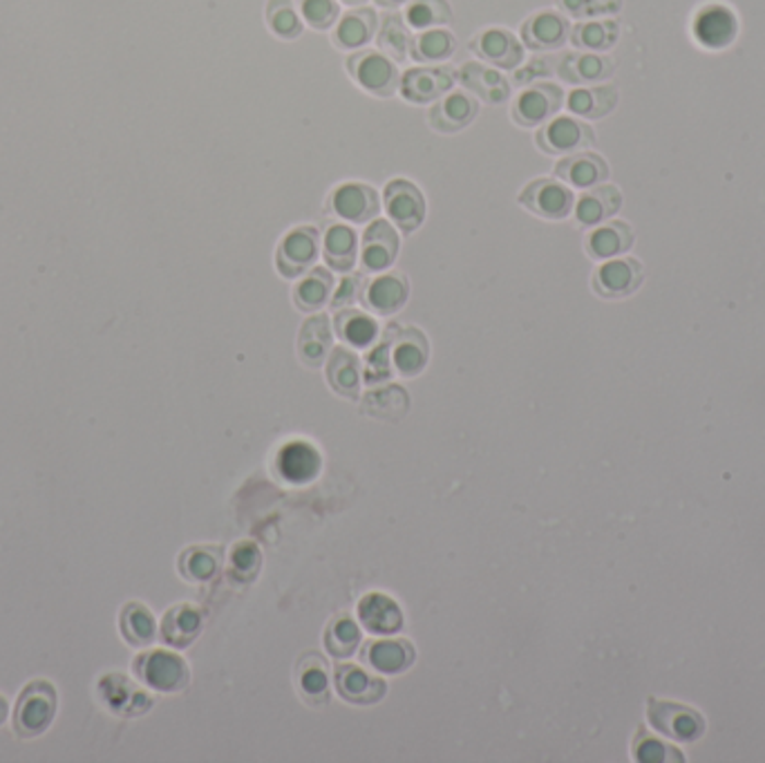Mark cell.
Returning <instances> with one entry per match:
<instances>
[{"label":"cell","mask_w":765,"mask_h":763,"mask_svg":"<svg viewBox=\"0 0 765 763\" xmlns=\"http://www.w3.org/2000/svg\"><path fill=\"white\" fill-rule=\"evenodd\" d=\"M379 32V14L372 8H351L345 12L334 25L332 41L338 49L345 53H356L363 49L370 41H374Z\"/></svg>","instance_id":"obj_25"},{"label":"cell","mask_w":765,"mask_h":763,"mask_svg":"<svg viewBox=\"0 0 765 763\" xmlns=\"http://www.w3.org/2000/svg\"><path fill=\"white\" fill-rule=\"evenodd\" d=\"M623 193L614 184H598L576 199V220L580 227H598L623 209Z\"/></svg>","instance_id":"obj_26"},{"label":"cell","mask_w":765,"mask_h":763,"mask_svg":"<svg viewBox=\"0 0 765 763\" xmlns=\"http://www.w3.org/2000/svg\"><path fill=\"white\" fill-rule=\"evenodd\" d=\"M383 209L387 220L405 235L415 233L426 222V197L410 180H392L383 193Z\"/></svg>","instance_id":"obj_7"},{"label":"cell","mask_w":765,"mask_h":763,"mask_svg":"<svg viewBox=\"0 0 765 763\" xmlns=\"http://www.w3.org/2000/svg\"><path fill=\"white\" fill-rule=\"evenodd\" d=\"M57 715V690L47 681H32L16 703L14 730L25 737H38L53 726Z\"/></svg>","instance_id":"obj_2"},{"label":"cell","mask_w":765,"mask_h":763,"mask_svg":"<svg viewBox=\"0 0 765 763\" xmlns=\"http://www.w3.org/2000/svg\"><path fill=\"white\" fill-rule=\"evenodd\" d=\"M403 21L410 30H434L452 21V10L448 0H410L403 12Z\"/></svg>","instance_id":"obj_45"},{"label":"cell","mask_w":765,"mask_h":763,"mask_svg":"<svg viewBox=\"0 0 765 763\" xmlns=\"http://www.w3.org/2000/svg\"><path fill=\"white\" fill-rule=\"evenodd\" d=\"M8 701L3 698V696H0V726H3L5 724V719H8Z\"/></svg>","instance_id":"obj_55"},{"label":"cell","mask_w":765,"mask_h":763,"mask_svg":"<svg viewBox=\"0 0 765 763\" xmlns=\"http://www.w3.org/2000/svg\"><path fill=\"white\" fill-rule=\"evenodd\" d=\"M410 298V280L401 271H383L368 280L363 291V304L376 316H392L405 308Z\"/></svg>","instance_id":"obj_19"},{"label":"cell","mask_w":765,"mask_h":763,"mask_svg":"<svg viewBox=\"0 0 765 763\" xmlns=\"http://www.w3.org/2000/svg\"><path fill=\"white\" fill-rule=\"evenodd\" d=\"M224 565L220 546H190L179 555V574L188 582H211Z\"/></svg>","instance_id":"obj_38"},{"label":"cell","mask_w":765,"mask_h":763,"mask_svg":"<svg viewBox=\"0 0 765 763\" xmlns=\"http://www.w3.org/2000/svg\"><path fill=\"white\" fill-rule=\"evenodd\" d=\"M359 619L370 634L390 636L403 627L401 606L385 593H368L359 602Z\"/></svg>","instance_id":"obj_33"},{"label":"cell","mask_w":765,"mask_h":763,"mask_svg":"<svg viewBox=\"0 0 765 763\" xmlns=\"http://www.w3.org/2000/svg\"><path fill=\"white\" fill-rule=\"evenodd\" d=\"M361 413L385 424H398L410 413V394L396 383L372 388L361 398Z\"/></svg>","instance_id":"obj_28"},{"label":"cell","mask_w":765,"mask_h":763,"mask_svg":"<svg viewBox=\"0 0 765 763\" xmlns=\"http://www.w3.org/2000/svg\"><path fill=\"white\" fill-rule=\"evenodd\" d=\"M456 49V38L452 32L443 27L424 30L417 36H413L410 45V59L417 63H443L448 61Z\"/></svg>","instance_id":"obj_40"},{"label":"cell","mask_w":765,"mask_h":763,"mask_svg":"<svg viewBox=\"0 0 765 763\" xmlns=\"http://www.w3.org/2000/svg\"><path fill=\"white\" fill-rule=\"evenodd\" d=\"M325 374L329 388L343 396V398H359L363 388V366L359 354L353 349L338 345L332 347L327 361H325Z\"/></svg>","instance_id":"obj_21"},{"label":"cell","mask_w":765,"mask_h":763,"mask_svg":"<svg viewBox=\"0 0 765 763\" xmlns=\"http://www.w3.org/2000/svg\"><path fill=\"white\" fill-rule=\"evenodd\" d=\"M473 53L499 70H518L524 63V43L503 27H490L479 32L473 43Z\"/></svg>","instance_id":"obj_14"},{"label":"cell","mask_w":765,"mask_h":763,"mask_svg":"<svg viewBox=\"0 0 765 763\" xmlns=\"http://www.w3.org/2000/svg\"><path fill=\"white\" fill-rule=\"evenodd\" d=\"M323 258L332 271L349 274L359 261V233L347 222H329L323 235Z\"/></svg>","instance_id":"obj_30"},{"label":"cell","mask_w":765,"mask_h":763,"mask_svg":"<svg viewBox=\"0 0 765 763\" xmlns=\"http://www.w3.org/2000/svg\"><path fill=\"white\" fill-rule=\"evenodd\" d=\"M338 696L351 705H374L387 694V683L361 666L340 663L334 670Z\"/></svg>","instance_id":"obj_17"},{"label":"cell","mask_w":765,"mask_h":763,"mask_svg":"<svg viewBox=\"0 0 765 763\" xmlns=\"http://www.w3.org/2000/svg\"><path fill=\"white\" fill-rule=\"evenodd\" d=\"M334 327L338 338L356 349H370L381 338V325L368 312L345 308L334 316Z\"/></svg>","instance_id":"obj_34"},{"label":"cell","mask_w":765,"mask_h":763,"mask_svg":"<svg viewBox=\"0 0 765 763\" xmlns=\"http://www.w3.org/2000/svg\"><path fill=\"white\" fill-rule=\"evenodd\" d=\"M634 756L642 763H668V761H685V756L670 743L660 741L658 737L649 735L645 728L638 730L634 739Z\"/></svg>","instance_id":"obj_50"},{"label":"cell","mask_w":765,"mask_h":763,"mask_svg":"<svg viewBox=\"0 0 765 763\" xmlns=\"http://www.w3.org/2000/svg\"><path fill=\"white\" fill-rule=\"evenodd\" d=\"M334 296V274L325 267H314L293 287L295 308L304 314H316Z\"/></svg>","instance_id":"obj_36"},{"label":"cell","mask_w":765,"mask_h":763,"mask_svg":"<svg viewBox=\"0 0 765 763\" xmlns=\"http://www.w3.org/2000/svg\"><path fill=\"white\" fill-rule=\"evenodd\" d=\"M298 687H300V694L312 705H323L329 701V670H327V660L321 654L312 651L300 658Z\"/></svg>","instance_id":"obj_39"},{"label":"cell","mask_w":765,"mask_h":763,"mask_svg":"<svg viewBox=\"0 0 765 763\" xmlns=\"http://www.w3.org/2000/svg\"><path fill=\"white\" fill-rule=\"evenodd\" d=\"M361 660L379 674L396 677L410 670L417 660V649L407 638L387 640H366L361 649Z\"/></svg>","instance_id":"obj_18"},{"label":"cell","mask_w":765,"mask_h":763,"mask_svg":"<svg viewBox=\"0 0 765 763\" xmlns=\"http://www.w3.org/2000/svg\"><path fill=\"white\" fill-rule=\"evenodd\" d=\"M535 143L540 146L542 152H546V155L567 158V155H573V152L593 148L595 132L582 119L563 115V117H553L550 122L540 126L535 135Z\"/></svg>","instance_id":"obj_10"},{"label":"cell","mask_w":765,"mask_h":763,"mask_svg":"<svg viewBox=\"0 0 765 763\" xmlns=\"http://www.w3.org/2000/svg\"><path fill=\"white\" fill-rule=\"evenodd\" d=\"M479 115V99L468 90H454L434 101L428 111V124L445 135L462 132Z\"/></svg>","instance_id":"obj_15"},{"label":"cell","mask_w":765,"mask_h":763,"mask_svg":"<svg viewBox=\"0 0 765 763\" xmlns=\"http://www.w3.org/2000/svg\"><path fill=\"white\" fill-rule=\"evenodd\" d=\"M410 0H376V5L381 8H387V10H394V8H401V5H407Z\"/></svg>","instance_id":"obj_54"},{"label":"cell","mask_w":765,"mask_h":763,"mask_svg":"<svg viewBox=\"0 0 765 763\" xmlns=\"http://www.w3.org/2000/svg\"><path fill=\"white\" fill-rule=\"evenodd\" d=\"M520 207H524L529 213L542 218V220H565L576 209V195L571 186L559 182L557 177H540L526 184L518 197Z\"/></svg>","instance_id":"obj_5"},{"label":"cell","mask_w":765,"mask_h":763,"mask_svg":"<svg viewBox=\"0 0 765 763\" xmlns=\"http://www.w3.org/2000/svg\"><path fill=\"white\" fill-rule=\"evenodd\" d=\"M616 72V61L598 53H569L559 59L557 74L571 85H589L606 81Z\"/></svg>","instance_id":"obj_29"},{"label":"cell","mask_w":765,"mask_h":763,"mask_svg":"<svg viewBox=\"0 0 765 763\" xmlns=\"http://www.w3.org/2000/svg\"><path fill=\"white\" fill-rule=\"evenodd\" d=\"M321 256V233L316 227L302 224L291 229L278 244L276 267L282 278H300L308 274Z\"/></svg>","instance_id":"obj_8"},{"label":"cell","mask_w":765,"mask_h":763,"mask_svg":"<svg viewBox=\"0 0 765 763\" xmlns=\"http://www.w3.org/2000/svg\"><path fill=\"white\" fill-rule=\"evenodd\" d=\"M394 374L392 368V351H390V338L383 332V338H379L376 345L370 347V354L366 359V372H363V381L370 385L383 383Z\"/></svg>","instance_id":"obj_51"},{"label":"cell","mask_w":765,"mask_h":763,"mask_svg":"<svg viewBox=\"0 0 765 763\" xmlns=\"http://www.w3.org/2000/svg\"><path fill=\"white\" fill-rule=\"evenodd\" d=\"M456 81L462 83L464 90H468L471 94L486 101L490 106H501L510 96L508 79L492 66H484L479 61H471L459 68Z\"/></svg>","instance_id":"obj_22"},{"label":"cell","mask_w":765,"mask_h":763,"mask_svg":"<svg viewBox=\"0 0 765 763\" xmlns=\"http://www.w3.org/2000/svg\"><path fill=\"white\" fill-rule=\"evenodd\" d=\"M385 336L390 338L394 372L403 379L419 377L430 359L428 336L413 325H390Z\"/></svg>","instance_id":"obj_11"},{"label":"cell","mask_w":765,"mask_h":763,"mask_svg":"<svg viewBox=\"0 0 765 763\" xmlns=\"http://www.w3.org/2000/svg\"><path fill=\"white\" fill-rule=\"evenodd\" d=\"M401 238L390 220H372L361 240V267L366 274L387 271L398 256Z\"/></svg>","instance_id":"obj_13"},{"label":"cell","mask_w":765,"mask_h":763,"mask_svg":"<svg viewBox=\"0 0 765 763\" xmlns=\"http://www.w3.org/2000/svg\"><path fill=\"white\" fill-rule=\"evenodd\" d=\"M694 34L705 47L721 49L737 38V19L723 5H709L696 16Z\"/></svg>","instance_id":"obj_35"},{"label":"cell","mask_w":765,"mask_h":763,"mask_svg":"<svg viewBox=\"0 0 765 763\" xmlns=\"http://www.w3.org/2000/svg\"><path fill=\"white\" fill-rule=\"evenodd\" d=\"M267 25L282 41L298 38L302 34V16L293 0H269Z\"/></svg>","instance_id":"obj_46"},{"label":"cell","mask_w":765,"mask_h":763,"mask_svg":"<svg viewBox=\"0 0 765 763\" xmlns=\"http://www.w3.org/2000/svg\"><path fill=\"white\" fill-rule=\"evenodd\" d=\"M338 3L349 5V8H363V5L368 3V0H338Z\"/></svg>","instance_id":"obj_56"},{"label":"cell","mask_w":765,"mask_h":763,"mask_svg":"<svg viewBox=\"0 0 765 763\" xmlns=\"http://www.w3.org/2000/svg\"><path fill=\"white\" fill-rule=\"evenodd\" d=\"M263 567V551L253 542L235 544L231 551V567L229 574L235 582H251L258 578V571Z\"/></svg>","instance_id":"obj_49"},{"label":"cell","mask_w":765,"mask_h":763,"mask_svg":"<svg viewBox=\"0 0 765 763\" xmlns=\"http://www.w3.org/2000/svg\"><path fill=\"white\" fill-rule=\"evenodd\" d=\"M565 106V90L557 83H535L518 94L510 108V119L520 128H540Z\"/></svg>","instance_id":"obj_9"},{"label":"cell","mask_w":765,"mask_h":763,"mask_svg":"<svg viewBox=\"0 0 765 763\" xmlns=\"http://www.w3.org/2000/svg\"><path fill=\"white\" fill-rule=\"evenodd\" d=\"M327 213L340 222L370 224L381 213L379 190L363 182L338 184L327 195Z\"/></svg>","instance_id":"obj_4"},{"label":"cell","mask_w":765,"mask_h":763,"mask_svg":"<svg viewBox=\"0 0 765 763\" xmlns=\"http://www.w3.org/2000/svg\"><path fill=\"white\" fill-rule=\"evenodd\" d=\"M634 246V229L623 220H608L591 231L584 240V248L593 261H608L627 253Z\"/></svg>","instance_id":"obj_32"},{"label":"cell","mask_w":765,"mask_h":763,"mask_svg":"<svg viewBox=\"0 0 765 763\" xmlns=\"http://www.w3.org/2000/svg\"><path fill=\"white\" fill-rule=\"evenodd\" d=\"M456 81V72L450 66H419L410 68L401 77V96L410 104L424 106L434 104L441 96H445Z\"/></svg>","instance_id":"obj_12"},{"label":"cell","mask_w":765,"mask_h":763,"mask_svg":"<svg viewBox=\"0 0 765 763\" xmlns=\"http://www.w3.org/2000/svg\"><path fill=\"white\" fill-rule=\"evenodd\" d=\"M555 177L573 188H593L608 180V164L593 150H582L567 155L555 164Z\"/></svg>","instance_id":"obj_24"},{"label":"cell","mask_w":765,"mask_h":763,"mask_svg":"<svg viewBox=\"0 0 765 763\" xmlns=\"http://www.w3.org/2000/svg\"><path fill=\"white\" fill-rule=\"evenodd\" d=\"M649 724L660 732L681 743H694L705 735V719L698 709L651 696L647 701Z\"/></svg>","instance_id":"obj_3"},{"label":"cell","mask_w":765,"mask_h":763,"mask_svg":"<svg viewBox=\"0 0 765 763\" xmlns=\"http://www.w3.org/2000/svg\"><path fill=\"white\" fill-rule=\"evenodd\" d=\"M361 645H363L361 627L349 614H338L329 621L325 629V647L334 658H349Z\"/></svg>","instance_id":"obj_43"},{"label":"cell","mask_w":765,"mask_h":763,"mask_svg":"<svg viewBox=\"0 0 765 763\" xmlns=\"http://www.w3.org/2000/svg\"><path fill=\"white\" fill-rule=\"evenodd\" d=\"M349 77L361 90L374 96H394L401 85V72L396 61H392L381 49H356L345 63Z\"/></svg>","instance_id":"obj_1"},{"label":"cell","mask_w":765,"mask_h":763,"mask_svg":"<svg viewBox=\"0 0 765 763\" xmlns=\"http://www.w3.org/2000/svg\"><path fill=\"white\" fill-rule=\"evenodd\" d=\"M376 43L381 47V53L387 55L392 61L410 59L413 34H410V27H407V23L398 14L383 16V25L379 30Z\"/></svg>","instance_id":"obj_44"},{"label":"cell","mask_w":765,"mask_h":763,"mask_svg":"<svg viewBox=\"0 0 765 763\" xmlns=\"http://www.w3.org/2000/svg\"><path fill=\"white\" fill-rule=\"evenodd\" d=\"M121 634L124 638L135 645V647H146L152 645L158 638V623L155 616L150 614V609L139 602H130L124 606L121 612Z\"/></svg>","instance_id":"obj_42"},{"label":"cell","mask_w":765,"mask_h":763,"mask_svg":"<svg viewBox=\"0 0 765 763\" xmlns=\"http://www.w3.org/2000/svg\"><path fill=\"white\" fill-rule=\"evenodd\" d=\"M293 3L302 21L318 32L332 30L340 19L338 0H293Z\"/></svg>","instance_id":"obj_47"},{"label":"cell","mask_w":765,"mask_h":763,"mask_svg":"<svg viewBox=\"0 0 765 763\" xmlns=\"http://www.w3.org/2000/svg\"><path fill=\"white\" fill-rule=\"evenodd\" d=\"M555 3L565 16L578 21L614 16L623 10V0H555Z\"/></svg>","instance_id":"obj_48"},{"label":"cell","mask_w":765,"mask_h":763,"mask_svg":"<svg viewBox=\"0 0 765 763\" xmlns=\"http://www.w3.org/2000/svg\"><path fill=\"white\" fill-rule=\"evenodd\" d=\"M645 280V269L636 258L608 261L593 274V291L600 298L618 300L636 293Z\"/></svg>","instance_id":"obj_16"},{"label":"cell","mask_w":765,"mask_h":763,"mask_svg":"<svg viewBox=\"0 0 765 763\" xmlns=\"http://www.w3.org/2000/svg\"><path fill=\"white\" fill-rule=\"evenodd\" d=\"M204 629V616L193 604H175L164 614L162 638L173 647H188Z\"/></svg>","instance_id":"obj_37"},{"label":"cell","mask_w":765,"mask_h":763,"mask_svg":"<svg viewBox=\"0 0 765 763\" xmlns=\"http://www.w3.org/2000/svg\"><path fill=\"white\" fill-rule=\"evenodd\" d=\"M321 454L308 441L285 443L276 456L278 475L289 484H310L321 473Z\"/></svg>","instance_id":"obj_23"},{"label":"cell","mask_w":765,"mask_h":763,"mask_svg":"<svg viewBox=\"0 0 765 763\" xmlns=\"http://www.w3.org/2000/svg\"><path fill=\"white\" fill-rule=\"evenodd\" d=\"M334 347V332L332 321L327 314H312L302 323L298 334V356L308 368H321L325 366L327 356Z\"/></svg>","instance_id":"obj_27"},{"label":"cell","mask_w":765,"mask_h":763,"mask_svg":"<svg viewBox=\"0 0 765 763\" xmlns=\"http://www.w3.org/2000/svg\"><path fill=\"white\" fill-rule=\"evenodd\" d=\"M550 72V68L542 61V59H535L531 66H526L524 70H520L518 72V83L520 85H524V83H531V81H535V79H540V77H544V74H548Z\"/></svg>","instance_id":"obj_53"},{"label":"cell","mask_w":765,"mask_h":763,"mask_svg":"<svg viewBox=\"0 0 765 763\" xmlns=\"http://www.w3.org/2000/svg\"><path fill=\"white\" fill-rule=\"evenodd\" d=\"M135 674L152 690L175 694L188 687L190 683V670L186 660L173 651L155 649L141 654L135 660Z\"/></svg>","instance_id":"obj_6"},{"label":"cell","mask_w":765,"mask_h":763,"mask_svg":"<svg viewBox=\"0 0 765 763\" xmlns=\"http://www.w3.org/2000/svg\"><path fill=\"white\" fill-rule=\"evenodd\" d=\"M571 36V23L563 12L544 10L522 23V43L535 53L563 47Z\"/></svg>","instance_id":"obj_20"},{"label":"cell","mask_w":765,"mask_h":763,"mask_svg":"<svg viewBox=\"0 0 765 763\" xmlns=\"http://www.w3.org/2000/svg\"><path fill=\"white\" fill-rule=\"evenodd\" d=\"M366 285H368L366 271H363V274H361V271L347 274V276L338 282V287H336V291H334V296H332V300H329L332 310L338 312V310H345V308H353V304L363 298Z\"/></svg>","instance_id":"obj_52"},{"label":"cell","mask_w":765,"mask_h":763,"mask_svg":"<svg viewBox=\"0 0 765 763\" xmlns=\"http://www.w3.org/2000/svg\"><path fill=\"white\" fill-rule=\"evenodd\" d=\"M621 36V25L616 21H582L571 30L569 41L584 53H606L614 47Z\"/></svg>","instance_id":"obj_41"},{"label":"cell","mask_w":765,"mask_h":763,"mask_svg":"<svg viewBox=\"0 0 765 763\" xmlns=\"http://www.w3.org/2000/svg\"><path fill=\"white\" fill-rule=\"evenodd\" d=\"M618 99H621L618 88L611 85V83H604V85L573 90L565 99V104L580 119H604L616 111Z\"/></svg>","instance_id":"obj_31"}]
</instances>
